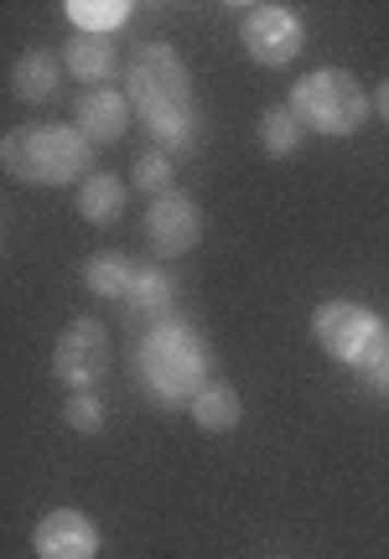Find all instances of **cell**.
Here are the masks:
<instances>
[{"mask_svg":"<svg viewBox=\"0 0 389 559\" xmlns=\"http://www.w3.org/2000/svg\"><path fill=\"white\" fill-rule=\"evenodd\" d=\"M192 419L203 425V430H213V436H224V430H234L239 419H245V404H239V389L224 379H208L198 394H192Z\"/></svg>","mask_w":389,"mask_h":559,"instance_id":"4fadbf2b","label":"cell"},{"mask_svg":"<svg viewBox=\"0 0 389 559\" xmlns=\"http://www.w3.org/2000/svg\"><path fill=\"white\" fill-rule=\"evenodd\" d=\"M358 379H364V389H369L374 400H389V347L364 368V373H358Z\"/></svg>","mask_w":389,"mask_h":559,"instance_id":"44dd1931","label":"cell"},{"mask_svg":"<svg viewBox=\"0 0 389 559\" xmlns=\"http://www.w3.org/2000/svg\"><path fill=\"white\" fill-rule=\"evenodd\" d=\"M130 94H115V88H89L79 104H73V124L89 145H109L130 130Z\"/></svg>","mask_w":389,"mask_h":559,"instance_id":"30bf717a","label":"cell"},{"mask_svg":"<svg viewBox=\"0 0 389 559\" xmlns=\"http://www.w3.org/2000/svg\"><path fill=\"white\" fill-rule=\"evenodd\" d=\"M130 109L141 115V124L192 109V73H187L177 47L145 41L141 52L130 58Z\"/></svg>","mask_w":389,"mask_h":559,"instance_id":"277c9868","label":"cell"},{"mask_svg":"<svg viewBox=\"0 0 389 559\" xmlns=\"http://www.w3.org/2000/svg\"><path fill=\"white\" fill-rule=\"evenodd\" d=\"M52 373L73 394H94L99 389V379L109 373V332H104V321L79 317L62 326L58 347H52Z\"/></svg>","mask_w":389,"mask_h":559,"instance_id":"52a82bcc","label":"cell"},{"mask_svg":"<svg viewBox=\"0 0 389 559\" xmlns=\"http://www.w3.org/2000/svg\"><path fill=\"white\" fill-rule=\"evenodd\" d=\"M135 270H141L135 260H125V254H115V249H104V254H89V260H83V285H89L99 300H130V290H135Z\"/></svg>","mask_w":389,"mask_h":559,"instance_id":"7c38bea8","label":"cell"},{"mask_svg":"<svg viewBox=\"0 0 389 559\" xmlns=\"http://www.w3.org/2000/svg\"><path fill=\"white\" fill-rule=\"evenodd\" d=\"M374 104H379V120H385V124H389V79H385V83H379V94H374Z\"/></svg>","mask_w":389,"mask_h":559,"instance_id":"7402d4cb","label":"cell"},{"mask_svg":"<svg viewBox=\"0 0 389 559\" xmlns=\"http://www.w3.org/2000/svg\"><path fill=\"white\" fill-rule=\"evenodd\" d=\"M311 337L322 342L328 358H338L353 373H364L389 347V326L379 321V311L358 306V300H322L311 311Z\"/></svg>","mask_w":389,"mask_h":559,"instance_id":"5b68a950","label":"cell"},{"mask_svg":"<svg viewBox=\"0 0 389 559\" xmlns=\"http://www.w3.org/2000/svg\"><path fill=\"white\" fill-rule=\"evenodd\" d=\"M307 135H311V130L296 120V109H291V104H281V109H266V115H260V145H266L270 160L302 156Z\"/></svg>","mask_w":389,"mask_h":559,"instance_id":"e0dca14e","label":"cell"},{"mask_svg":"<svg viewBox=\"0 0 389 559\" xmlns=\"http://www.w3.org/2000/svg\"><path fill=\"white\" fill-rule=\"evenodd\" d=\"M145 239L151 249L162 254V260H177L187 249H198L203 239V213H198V202L187 198V192H166L145 207Z\"/></svg>","mask_w":389,"mask_h":559,"instance_id":"ba28073f","label":"cell"},{"mask_svg":"<svg viewBox=\"0 0 389 559\" xmlns=\"http://www.w3.org/2000/svg\"><path fill=\"white\" fill-rule=\"evenodd\" d=\"M62 16L73 21L79 37H109V32H120L135 11H130V0H68Z\"/></svg>","mask_w":389,"mask_h":559,"instance_id":"2e32d148","label":"cell"},{"mask_svg":"<svg viewBox=\"0 0 389 559\" xmlns=\"http://www.w3.org/2000/svg\"><path fill=\"white\" fill-rule=\"evenodd\" d=\"M32 549L37 559H99V528L79 508H52L32 528Z\"/></svg>","mask_w":389,"mask_h":559,"instance_id":"9c48e42d","label":"cell"},{"mask_svg":"<svg viewBox=\"0 0 389 559\" xmlns=\"http://www.w3.org/2000/svg\"><path fill=\"white\" fill-rule=\"evenodd\" d=\"M73 202H79V218H89V223H120L125 202H130V187L120 177H109V171H94L89 181H79Z\"/></svg>","mask_w":389,"mask_h":559,"instance_id":"5bb4252c","label":"cell"},{"mask_svg":"<svg viewBox=\"0 0 389 559\" xmlns=\"http://www.w3.org/2000/svg\"><path fill=\"white\" fill-rule=\"evenodd\" d=\"M172 300H177V280L166 275V270H151V264H141V270H135L130 306H135V311H145V317H162V311H172Z\"/></svg>","mask_w":389,"mask_h":559,"instance_id":"ac0fdd59","label":"cell"},{"mask_svg":"<svg viewBox=\"0 0 389 559\" xmlns=\"http://www.w3.org/2000/svg\"><path fill=\"white\" fill-rule=\"evenodd\" d=\"M239 41L260 68H286L307 47V21L286 5H245L239 11Z\"/></svg>","mask_w":389,"mask_h":559,"instance_id":"8992f818","label":"cell"},{"mask_svg":"<svg viewBox=\"0 0 389 559\" xmlns=\"http://www.w3.org/2000/svg\"><path fill=\"white\" fill-rule=\"evenodd\" d=\"M141 383L156 404H192L203 389V342L187 326H156L141 342Z\"/></svg>","mask_w":389,"mask_h":559,"instance_id":"3957f363","label":"cell"},{"mask_svg":"<svg viewBox=\"0 0 389 559\" xmlns=\"http://www.w3.org/2000/svg\"><path fill=\"white\" fill-rule=\"evenodd\" d=\"M62 419H68L79 436H99V430H104V404H99V394H68V409H62Z\"/></svg>","mask_w":389,"mask_h":559,"instance_id":"ffe728a7","label":"cell"},{"mask_svg":"<svg viewBox=\"0 0 389 559\" xmlns=\"http://www.w3.org/2000/svg\"><path fill=\"white\" fill-rule=\"evenodd\" d=\"M0 160L5 171L26 187H68V181H89V160H94V145L79 135V124H21L5 135L0 145Z\"/></svg>","mask_w":389,"mask_h":559,"instance_id":"6da1fadb","label":"cell"},{"mask_svg":"<svg viewBox=\"0 0 389 559\" xmlns=\"http://www.w3.org/2000/svg\"><path fill=\"white\" fill-rule=\"evenodd\" d=\"M130 187L145 192L151 202L166 198V192H172V156H166V151H141L135 171H130Z\"/></svg>","mask_w":389,"mask_h":559,"instance_id":"d6986e66","label":"cell"},{"mask_svg":"<svg viewBox=\"0 0 389 559\" xmlns=\"http://www.w3.org/2000/svg\"><path fill=\"white\" fill-rule=\"evenodd\" d=\"M68 73L52 52H26V58H16V68H11V94L26 104H42L58 94V79Z\"/></svg>","mask_w":389,"mask_h":559,"instance_id":"9a60e30c","label":"cell"},{"mask_svg":"<svg viewBox=\"0 0 389 559\" xmlns=\"http://www.w3.org/2000/svg\"><path fill=\"white\" fill-rule=\"evenodd\" d=\"M291 109H296V120L317 130V135H358L364 120H369L374 99L364 94V83L343 73V68H317V73H302L296 88H291Z\"/></svg>","mask_w":389,"mask_h":559,"instance_id":"7a4b0ae2","label":"cell"},{"mask_svg":"<svg viewBox=\"0 0 389 559\" xmlns=\"http://www.w3.org/2000/svg\"><path fill=\"white\" fill-rule=\"evenodd\" d=\"M62 68L79 83H99L104 88V83L120 73V52H115L109 37H79V32H73V41L62 47Z\"/></svg>","mask_w":389,"mask_h":559,"instance_id":"8fae6325","label":"cell"}]
</instances>
